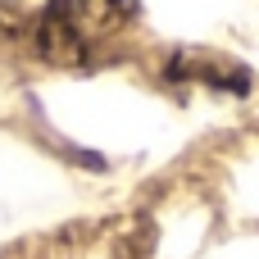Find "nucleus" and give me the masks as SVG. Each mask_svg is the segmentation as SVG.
Returning a JSON list of instances; mask_svg holds the SVG:
<instances>
[{
    "instance_id": "nucleus-1",
    "label": "nucleus",
    "mask_w": 259,
    "mask_h": 259,
    "mask_svg": "<svg viewBox=\"0 0 259 259\" xmlns=\"http://www.w3.org/2000/svg\"><path fill=\"white\" fill-rule=\"evenodd\" d=\"M127 9L132 0H46V9L27 18V41L46 64H82Z\"/></svg>"
},
{
    "instance_id": "nucleus-2",
    "label": "nucleus",
    "mask_w": 259,
    "mask_h": 259,
    "mask_svg": "<svg viewBox=\"0 0 259 259\" xmlns=\"http://www.w3.org/2000/svg\"><path fill=\"white\" fill-rule=\"evenodd\" d=\"M168 77H187V82H209V87H237V91H246L250 87V73L241 68V64H232V59H223V55H178L173 64H168Z\"/></svg>"
}]
</instances>
